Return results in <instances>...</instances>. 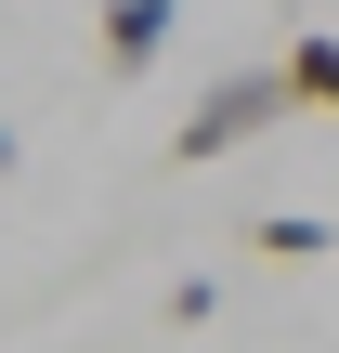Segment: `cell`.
Wrapping results in <instances>:
<instances>
[{"instance_id":"obj_5","label":"cell","mask_w":339,"mask_h":353,"mask_svg":"<svg viewBox=\"0 0 339 353\" xmlns=\"http://www.w3.org/2000/svg\"><path fill=\"white\" fill-rule=\"evenodd\" d=\"M0 170H13V131H0Z\"/></svg>"},{"instance_id":"obj_1","label":"cell","mask_w":339,"mask_h":353,"mask_svg":"<svg viewBox=\"0 0 339 353\" xmlns=\"http://www.w3.org/2000/svg\"><path fill=\"white\" fill-rule=\"evenodd\" d=\"M274 118H287V79H274V65H235V79H209V92L183 105V131H170V157H183V170H209V157H235V144H261Z\"/></svg>"},{"instance_id":"obj_4","label":"cell","mask_w":339,"mask_h":353,"mask_svg":"<svg viewBox=\"0 0 339 353\" xmlns=\"http://www.w3.org/2000/svg\"><path fill=\"white\" fill-rule=\"evenodd\" d=\"M339 236L327 223H314V210H261V223H248V262H274V275H300V262H327Z\"/></svg>"},{"instance_id":"obj_2","label":"cell","mask_w":339,"mask_h":353,"mask_svg":"<svg viewBox=\"0 0 339 353\" xmlns=\"http://www.w3.org/2000/svg\"><path fill=\"white\" fill-rule=\"evenodd\" d=\"M91 39H105V79H144V65L183 39V0H105V13H91Z\"/></svg>"},{"instance_id":"obj_3","label":"cell","mask_w":339,"mask_h":353,"mask_svg":"<svg viewBox=\"0 0 339 353\" xmlns=\"http://www.w3.org/2000/svg\"><path fill=\"white\" fill-rule=\"evenodd\" d=\"M274 79H287V105H314V118H339V39H327V26H300V39L274 52Z\"/></svg>"}]
</instances>
